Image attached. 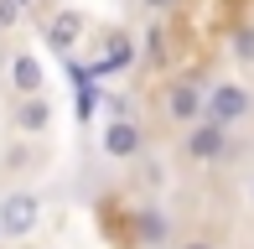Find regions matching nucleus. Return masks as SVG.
Instances as JSON below:
<instances>
[{"instance_id": "obj_1", "label": "nucleus", "mask_w": 254, "mask_h": 249, "mask_svg": "<svg viewBox=\"0 0 254 249\" xmlns=\"http://www.w3.org/2000/svg\"><path fill=\"white\" fill-rule=\"evenodd\" d=\"M202 115L234 130L239 120H249V115H254V94H249L244 83H234V78H218L213 88H202Z\"/></svg>"}, {"instance_id": "obj_2", "label": "nucleus", "mask_w": 254, "mask_h": 249, "mask_svg": "<svg viewBox=\"0 0 254 249\" xmlns=\"http://www.w3.org/2000/svg\"><path fill=\"white\" fill-rule=\"evenodd\" d=\"M182 151H187L192 166H218V161L228 156V124L197 115V120L187 124V140H182Z\"/></svg>"}, {"instance_id": "obj_3", "label": "nucleus", "mask_w": 254, "mask_h": 249, "mask_svg": "<svg viewBox=\"0 0 254 249\" xmlns=\"http://www.w3.org/2000/svg\"><path fill=\"white\" fill-rule=\"evenodd\" d=\"M42 223V197L37 192H5L0 197V239H31Z\"/></svg>"}, {"instance_id": "obj_4", "label": "nucleus", "mask_w": 254, "mask_h": 249, "mask_svg": "<svg viewBox=\"0 0 254 249\" xmlns=\"http://www.w3.org/2000/svg\"><path fill=\"white\" fill-rule=\"evenodd\" d=\"M99 156H104V161H135V156H145V130L135 120L114 115L99 130Z\"/></svg>"}, {"instance_id": "obj_5", "label": "nucleus", "mask_w": 254, "mask_h": 249, "mask_svg": "<svg viewBox=\"0 0 254 249\" xmlns=\"http://www.w3.org/2000/svg\"><path fill=\"white\" fill-rule=\"evenodd\" d=\"M5 83H10V94H42V88H47V67H42V58L31 47H16L5 58Z\"/></svg>"}, {"instance_id": "obj_6", "label": "nucleus", "mask_w": 254, "mask_h": 249, "mask_svg": "<svg viewBox=\"0 0 254 249\" xmlns=\"http://www.w3.org/2000/svg\"><path fill=\"white\" fill-rule=\"evenodd\" d=\"M161 104H166L171 124H192V120L202 115V83H192V78H177V83H166Z\"/></svg>"}, {"instance_id": "obj_7", "label": "nucleus", "mask_w": 254, "mask_h": 249, "mask_svg": "<svg viewBox=\"0 0 254 249\" xmlns=\"http://www.w3.org/2000/svg\"><path fill=\"white\" fill-rule=\"evenodd\" d=\"M10 124H16L21 135H42V130H52V99H47V94H21L16 109H10Z\"/></svg>"}, {"instance_id": "obj_8", "label": "nucleus", "mask_w": 254, "mask_h": 249, "mask_svg": "<svg viewBox=\"0 0 254 249\" xmlns=\"http://www.w3.org/2000/svg\"><path fill=\"white\" fill-rule=\"evenodd\" d=\"M42 31H47L52 52H73L78 42H83V31H88V16H83V10H57Z\"/></svg>"}, {"instance_id": "obj_9", "label": "nucleus", "mask_w": 254, "mask_h": 249, "mask_svg": "<svg viewBox=\"0 0 254 249\" xmlns=\"http://www.w3.org/2000/svg\"><path fill=\"white\" fill-rule=\"evenodd\" d=\"M135 234H140L145 244H161L166 239V218H161L156 208H135Z\"/></svg>"}, {"instance_id": "obj_10", "label": "nucleus", "mask_w": 254, "mask_h": 249, "mask_svg": "<svg viewBox=\"0 0 254 249\" xmlns=\"http://www.w3.org/2000/svg\"><path fill=\"white\" fill-rule=\"evenodd\" d=\"M234 52H239L244 62H254V26H239V31H234Z\"/></svg>"}, {"instance_id": "obj_11", "label": "nucleus", "mask_w": 254, "mask_h": 249, "mask_svg": "<svg viewBox=\"0 0 254 249\" xmlns=\"http://www.w3.org/2000/svg\"><path fill=\"white\" fill-rule=\"evenodd\" d=\"M135 161H140V177H145V187H161V182H166L161 161H151V156H135Z\"/></svg>"}, {"instance_id": "obj_12", "label": "nucleus", "mask_w": 254, "mask_h": 249, "mask_svg": "<svg viewBox=\"0 0 254 249\" xmlns=\"http://www.w3.org/2000/svg\"><path fill=\"white\" fill-rule=\"evenodd\" d=\"M16 16H21V5H10V0H0V26H16Z\"/></svg>"}, {"instance_id": "obj_13", "label": "nucleus", "mask_w": 254, "mask_h": 249, "mask_svg": "<svg viewBox=\"0 0 254 249\" xmlns=\"http://www.w3.org/2000/svg\"><path fill=\"white\" fill-rule=\"evenodd\" d=\"M177 249H218V244H213V239H182Z\"/></svg>"}, {"instance_id": "obj_14", "label": "nucleus", "mask_w": 254, "mask_h": 249, "mask_svg": "<svg viewBox=\"0 0 254 249\" xmlns=\"http://www.w3.org/2000/svg\"><path fill=\"white\" fill-rule=\"evenodd\" d=\"M177 0H145V10H171Z\"/></svg>"}, {"instance_id": "obj_15", "label": "nucleus", "mask_w": 254, "mask_h": 249, "mask_svg": "<svg viewBox=\"0 0 254 249\" xmlns=\"http://www.w3.org/2000/svg\"><path fill=\"white\" fill-rule=\"evenodd\" d=\"M249 202H254V177H249Z\"/></svg>"}, {"instance_id": "obj_16", "label": "nucleus", "mask_w": 254, "mask_h": 249, "mask_svg": "<svg viewBox=\"0 0 254 249\" xmlns=\"http://www.w3.org/2000/svg\"><path fill=\"white\" fill-rule=\"evenodd\" d=\"M26 249H52V244H26Z\"/></svg>"}, {"instance_id": "obj_17", "label": "nucleus", "mask_w": 254, "mask_h": 249, "mask_svg": "<svg viewBox=\"0 0 254 249\" xmlns=\"http://www.w3.org/2000/svg\"><path fill=\"white\" fill-rule=\"evenodd\" d=\"M10 5H26V0H10Z\"/></svg>"}]
</instances>
